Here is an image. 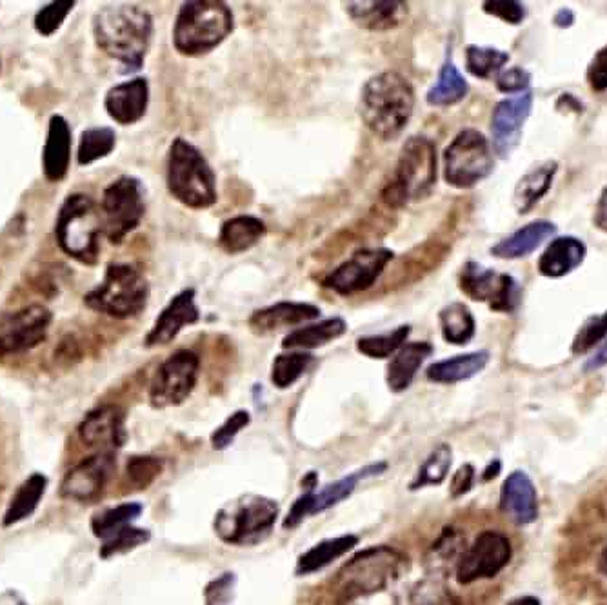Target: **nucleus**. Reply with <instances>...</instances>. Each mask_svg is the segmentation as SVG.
<instances>
[{
  "instance_id": "60",
  "label": "nucleus",
  "mask_w": 607,
  "mask_h": 605,
  "mask_svg": "<svg viewBox=\"0 0 607 605\" xmlns=\"http://www.w3.org/2000/svg\"><path fill=\"white\" fill-rule=\"evenodd\" d=\"M555 24L559 27H570L573 22H575V15H573V11L568 10V8H562V10L555 15Z\"/></svg>"
},
{
  "instance_id": "22",
  "label": "nucleus",
  "mask_w": 607,
  "mask_h": 605,
  "mask_svg": "<svg viewBox=\"0 0 607 605\" xmlns=\"http://www.w3.org/2000/svg\"><path fill=\"white\" fill-rule=\"evenodd\" d=\"M500 511L516 525L533 524L537 520V489L524 471H513L502 484Z\"/></svg>"
},
{
  "instance_id": "29",
  "label": "nucleus",
  "mask_w": 607,
  "mask_h": 605,
  "mask_svg": "<svg viewBox=\"0 0 607 605\" xmlns=\"http://www.w3.org/2000/svg\"><path fill=\"white\" fill-rule=\"evenodd\" d=\"M48 476L43 473H33L27 476L26 481L22 482L13 493V497L5 508L4 517H2V525L13 527L24 520L32 519L43 502L44 495L48 491Z\"/></svg>"
},
{
  "instance_id": "42",
  "label": "nucleus",
  "mask_w": 607,
  "mask_h": 605,
  "mask_svg": "<svg viewBox=\"0 0 607 605\" xmlns=\"http://www.w3.org/2000/svg\"><path fill=\"white\" fill-rule=\"evenodd\" d=\"M313 364V357L306 352L286 353L278 355L273 363L272 382L278 390H288L308 371Z\"/></svg>"
},
{
  "instance_id": "44",
  "label": "nucleus",
  "mask_w": 607,
  "mask_h": 605,
  "mask_svg": "<svg viewBox=\"0 0 607 605\" xmlns=\"http://www.w3.org/2000/svg\"><path fill=\"white\" fill-rule=\"evenodd\" d=\"M466 551V541L464 536L455 530H444L439 541L435 542L429 553V564L433 571L440 569H451V566L456 569L461 562L462 555Z\"/></svg>"
},
{
  "instance_id": "11",
  "label": "nucleus",
  "mask_w": 607,
  "mask_h": 605,
  "mask_svg": "<svg viewBox=\"0 0 607 605\" xmlns=\"http://www.w3.org/2000/svg\"><path fill=\"white\" fill-rule=\"evenodd\" d=\"M493 153L486 137L477 130H464L444 152V179L456 190H469L493 171Z\"/></svg>"
},
{
  "instance_id": "17",
  "label": "nucleus",
  "mask_w": 607,
  "mask_h": 605,
  "mask_svg": "<svg viewBox=\"0 0 607 605\" xmlns=\"http://www.w3.org/2000/svg\"><path fill=\"white\" fill-rule=\"evenodd\" d=\"M117 460L114 453L100 451L73 465L60 482L59 495L64 500L93 503L100 498L114 476Z\"/></svg>"
},
{
  "instance_id": "2",
  "label": "nucleus",
  "mask_w": 607,
  "mask_h": 605,
  "mask_svg": "<svg viewBox=\"0 0 607 605\" xmlns=\"http://www.w3.org/2000/svg\"><path fill=\"white\" fill-rule=\"evenodd\" d=\"M415 109V90L406 76L384 71L371 76L360 95V117L373 135L393 141L406 130Z\"/></svg>"
},
{
  "instance_id": "10",
  "label": "nucleus",
  "mask_w": 607,
  "mask_h": 605,
  "mask_svg": "<svg viewBox=\"0 0 607 605\" xmlns=\"http://www.w3.org/2000/svg\"><path fill=\"white\" fill-rule=\"evenodd\" d=\"M146 215V201L142 182L130 175L115 179L104 190L100 201L103 233L111 244H120L141 226Z\"/></svg>"
},
{
  "instance_id": "20",
  "label": "nucleus",
  "mask_w": 607,
  "mask_h": 605,
  "mask_svg": "<svg viewBox=\"0 0 607 605\" xmlns=\"http://www.w3.org/2000/svg\"><path fill=\"white\" fill-rule=\"evenodd\" d=\"M201 319L199 308L195 304V289H182L177 293L168 306L163 309V313L158 315L152 330L144 339V346L158 347L166 346L179 335L185 325L195 324Z\"/></svg>"
},
{
  "instance_id": "12",
  "label": "nucleus",
  "mask_w": 607,
  "mask_h": 605,
  "mask_svg": "<svg viewBox=\"0 0 607 605\" xmlns=\"http://www.w3.org/2000/svg\"><path fill=\"white\" fill-rule=\"evenodd\" d=\"M53 313L43 304H29L0 317V358L19 357L48 339Z\"/></svg>"
},
{
  "instance_id": "24",
  "label": "nucleus",
  "mask_w": 607,
  "mask_h": 605,
  "mask_svg": "<svg viewBox=\"0 0 607 605\" xmlns=\"http://www.w3.org/2000/svg\"><path fill=\"white\" fill-rule=\"evenodd\" d=\"M320 317V308L308 302H278L259 309L251 315L248 324L257 335H267L273 331L306 324Z\"/></svg>"
},
{
  "instance_id": "25",
  "label": "nucleus",
  "mask_w": 607,
  "mask_h": 605,
  "mask_svg": "<svg viewBox=\"0 0 607 605\" xmlns=\"http://www.w3.org/2000/svg\"><path fill=\"white\" fill-rule=\"evenodd\" d=\"M347 15L357 26L369 32H390L401 26L407 15L406 2L398 0H373V2H347Z\"/></svg>"
},
{
  "instance_id": "27",
  "label": "nucleus",
  "mask_w": 607,
  "mask_h": 605,
  "mask_svg": "<svg viewBox=\"0 0 607 605\" xmlns=\"http://www.w3.org/2000/svg\"><path fill=\"white\" fill-rule=\"evenodd\" d=\"M435 353V347L429 342H409L396 352L395 357L388 366V385L393 393H402L412 385L413 379L426 360Z\"/></svg>"
},
{
  "instance_id": "63",
  "label": "nucleus",
  "mask_w": 607,
  "mask_h": 605,
  "mask_svg": "<svg viewBox=\"0 0 607 605\" xmlns=\"http://www.w3.org/2000/svg\"><path fill=\"white\" fill-rule=\"evenodd\" d=\"M600 571H603L604 574H607V549L604 551L603 557H600Z\"/></svg>"
},
{
  "instance_id": "4",
  "label": "nucleus",
  "mask_w": 607,
  "mask_h": 605,
  "mask_svg": "<svg viewBox=\"0 0 607 605\" xmlns=\"http://www.w3.org/2000/svg\"><path fill=\"white\" fill-rule=\"evenodd\" d=\"M234 13L217 0H191L180 8L174 27L175 49L186 57L210 54L231 35Z\"/></svg>"
},
{
  "instance_id": "30",
  "label": "nucleus",
  "mask_w": 607,
  "mask_h": 605,
  "mask_svg": "<svg viewBox=\"0 0 607 605\" xmlns=\"http://www.w3.org/2000/svg\"><path fill=\"white\" fill-rule=\"evenodd\" d=\"M266 235V224L251 215H239L224 222L218 233V246L229 254L245 253Z\"/></svg>"
},
{
  "instance_id": "56",
  "label": "nucleus",
  "mask_w": 607,
  "mask_h": 605,
  "mask_svg": "<svg viewBox=\"0 0 607 605\" xmlns=\"http://www.w3.org/2000/svg\"><path fill=\"white\" fill-rule=\"evenodd\" d=\"M473 482H475V467L472 464H464L459 467L453 481H451V497H464L472 489Z\"/></svg>"
},
{
  "instance_id": "58",
  "label": "nucleus",
  "mask_w": 607,
  "mask_h": 605,
  "mask_svg": "<svg viewBox=\"0 0 607 605\" xmlns=\"http://www.w3.org/2000/svg\"><path fill=\"white\" fill-rule=\"evenodd\" d=\"M607 366V341L600 349H598L597 355L595 357L590 358L586 363V371H597V369L604 368Z\"/></svg>"
},
{
  "instance_id": "1",
  "label": "nucleus",
  "mask_w": 607,
  "mask_h": 605,
  "mask_svg": "<svg viewBox=\"0 0 607 605\" xmlns=\"http://www.w3.org/2000/svg\"><path fill=\"white\" fill-rule=\"evenodd\" d=\"M93 35L104 54L124 66V73L139 71L152 46L153 16L142 5H104L93 16Z\"/></svg>"
},
{
  "instance_id": "18",
  "label": "nucleus",
  "mask_w": 607,
  "mask_h": 605,
  "mask_svg": "<svg viewBox=\"0 0 607 605\" xmlns=\"http://www.w3.org/2000/svg\"><path fill=\"white\" fill-rule=\"evenodd\" d=\"M76 435L87 448L111 453L114 449L122 448L128 440L126 411L115 404L98 405L82 418Z\"/></svg>"
},
{
  "instance_id": "21",
  "label": "nucleus",
  "mask_w": 607,
  "mask_h": 605,
  "mask_svg": "<svg viewBox=\"0 0 607 605\" xmlns=\"http://www.w3.org/2000/svg\"><path fill=\"white\" fill-rule=\"evenodd\" d=\"M150 104V82L144 76L120 82L104 98V108L117 124L131 126L146 115Z\"/></svg>"
},
{
  "instance_id": "38",
  "label": "nucleus",
  "mask_w": 607,
  "mask_h": 605,
  "mask_svg": "<svg viewBox=\"0 0 607 605\" xmlns=\"http://www.w3.org/2000/svg\"><path fill=\"white\" fill-rule=\"evenodd\" d=\"M384 470L385 464L369 465V467H364L362 471H358L355 475L344 476L341 481L333 482L330 486H325L322 491L314 495L313 514L322 513L325 509L333 508L336 503L342 502L344 498L349 497V495L355 491V487H357L360 478L380 475V471Z\"/></svg>"
},
{
  "instance_id": "47",
  "label": "nucleus",
  "mask_w": 607,
  "mask_h": 605,
  "mask_svg": "<svg viewBox=\"0 0 607 605\" xmlns=\"http://www.w3.org/2000/svg\"><path fill=\"white\" fill-rule=\"evenodd\" d=\"M75 8L73 0H55L49 4L44 5L37 11L35 15V29L40 33L43 37H51L66 21V16L70 15L71 10Z\"/></svg>"
},
{
  "instance_id": "8",
  "label": "nucleus",
  "mask_w": 607,
  "mask_h": 605,
  "mask_svg": "<svg viewBox=\"0 0 607 605\" xmlns=\"http://www.w3.org/2000/svg\"><path fill=\"white\" fill-rule=\"evenodd\" d=\"M150 284L135 265L115 262L106 268L104 278L84 295V304L92 311L111 319H133L146 309Z\"/></svg>"
},
{
  "instance_id": "26",
  "label": "nucleus",
  "mask_w": 607,
  "mask_h": 605,
  "mask_svg": "<svg viewBox=\"0 0 607 605\" xmlns=\"http://www.w3.org/2000/svg\"><path fill=\"white\" fill-rule=\"evenodd\" d=\"M586 244L581 238L559 237L549 244L538 259L540 275L548 278H562L575 271L586 259Z\"/></svg>"
},
{
  "instance_id": "52",
  "label": "nucleus",
  "mask_w": 607,
  "mask_h": 605,
  "mask_svg": "<svg viewBox=\"0 0 607 605\" xmlns=\"http://www.w3.org/2000/svg\"><path fill=\"white\" fill-rule=\"evenodd\" d=\"M235 593V574L224 573L223 577L213 580L204 591L206 605H231Z\"/></svg>"
},
{
  "instance_id": "40",
  "label": "nucleus",
  "mask_w": 607,
  "mask_h": 605,
  "mask_svg": "<svg viewBox=\"0 0 607 605\" xmlns=\"http://www.w3.org/2000/svg\"><path fill=\"white\" fill-rule=\"evenodd\" d=\"M117 144V135L111 128H87L82 131L79 152H76V163L79 166H90L97 163L100 158L108 157L114 152Z\"/></svg>"
},
{
  "instance_id": "16",
  "label": "nucleus",
  "mask_w": 607,
  "mask_h": 605,
  "mask_svg": "<svg viewBox=\"0 0 607 605\" xmlns=\"http://www.w3.org/2000/svg\"><path fill=\"white\" fill-rule=\"evenodd\" d=\"M395 253L385 248H366L353 253L346 262L325 275L322 286L336 295H355L366 292L379 281Z\"/></svg>"
},
{
  "instance_id": "37",
  "label": "nucleus",
  "mask_w": 607,
  "mask_h": 605,
  "mask_svg": "<svg viewBox=\"0 0 607 605\" xmlns=\"http://www.w3.org/2000/svg\"><path fill=\"white\" fill-rule=\"evenodd\" d=\"M142 511L144 508L136 502L120 503L115 508L103 509L93 514L92 524H90L92 533L103 542L108 541L109 536L117 535L119 531L133 524L141 517Z\"/></svg>"
},
{
  "instance_id": "9",
  "label": "nucleus",
  "mask_w": 607,
  "mask_h": 605,
  "mask_svg": "<svg viewBox=\"0 0 607 605\" xmlns=\"http://www.w3.org/2000/svg\"><path fill=\"white\" fill-rule=\"evenodd\" d=\"M278 519V503L245 495L226 503L215 517V533L229 546H255L267 538Z\"/></svg>"
},
{
  "instance_id": "7",
  "label": "nucleus",
  "mask_w": 607,
  "mask_h": 605,
  "mask_svg": "<svg viewBox=\"0 0 607 605\" xmlns=\"http://www.w3.org/2000/svg\"><path fill=\"white\" fill-rule=\"evenodd\" d=\"M437 182V147L426 137H412L402 147L391 180L382 191V201L390 207H404L431 193Z\"/></svg>"
},
{
  "instance_id": "43",
  "label": "nucleus",
  "mask_w": 607,
  "mask_h": 605,
  "mask_svg": "<svg viewBox=\"0 0 607 605\" xmlns=\"http://www.w3.org/2000/svg\"><path fill=\"white\" fill-rule=\"evenodd\" d=\"M510 62V54L502 49L484 48V46H467L466 68L477 79H489L497 75Z\"/></svg>"
},
{
  "instance_id": "59",
  "label": "nucleus",
  "mask_w": 607,
  "mask_h": 605,
  "mask_svg": "<svg viewBox=\"0 0 607 605\" xmlns=\"http://www.w3.org/2000/svg\"><path fill=\"white\" fill-rule=\"evenodd\" d=\"M0 605H27L24 596L15 590H5L0 593Z\"/></svg>"
},
{
  "instance_id": "32",
  "label": "nucleus",
  "mask_w": 607,
  "mask_h": 605,
  "mask_svg": "<svg viewBox=\"0 0 607 605\" xmlns=\"http://www.w3.org/2000/svg\"><path fill=\"white\" fill-rule=\"evenodd\" d=\"M489 363L488 352L466 353L456 357L440 360L429 366L426 377L437 384H456L480 373Z\"/></svg>"
},
{
  "instance_id": "55",
  "label": "nucleus",
  "mask_w": 607,
  "mask_h": 605,
  "mask_svg": "<svg viewBox=\"0 0 607 605\" xmlns=\"http://www.w3.org/2000/svg\"><path fill=\"white\" fill-rule=\"evenodd\" d=\"M314 493L308 491L294 503L288 517L284 520V530H294L308 514H313Z\"/></svg>"
},
{
  "instance_id": "36",
  "label": "nucleus",
  "mask_w": 607,
  "mask_h": 605,
  "mask_svg": "<svg viewBox=\"0 0 607 605\" xmlns=\"http://www.w3.org/2000/svg\"><path fill=\"white\" fill-rule=\"evenodd\" d=\"M440 328H442V336L445 342L455 344V346H464L475 336V317L467 306L462 302H453L445 306L439 313Z\"/></svg>"
},
{
  "instance_id": "15",
  "label": "nucleus",
  "mask_w": 607,
  "mask_h": 605,
  "mask_svg": "<svg viewBox=\"0 0 607 605\" xmlns=\"http://www.w3.org/2000/svg\"><path fill=\"white\" fill-rule=\"evenodd\" d=\"M513 557V547L504 533L500 531H483L472 546L466 547L461 562L456 566L459 584L469 585L477 580L493 579L504 571Z\"/></svg>"
},
{
  "instance_id": "46",
  "label": "nucleus",
  "mask_w": 607,
  "mask_h": 605,
  "mask_svg": "<svg viewBox=\"0 0 607 605\" xmlns=\"http://www.w3.org/2000/svg\"><path fill=\"white\" fill-rule=\"evenodd\" d=\"M150 538H152L150 531L128 525L124 530L119 531L117 535L109 536L108 541H104L98 555L104 560L117 557V555H126V553L133 551L136 547L147 544Z\"/></svg>"
},
{
  "instance_id": "28",
  "label": "nucleus",
  "mask_w": 607,
  "mask_h": 605,
  "mask_svg": "<svg viewBox=\"0 0 607 605\" xmlns=\"http://www.w3.org/2000/svg\"><path fill=\"white\" fill-rule=\"evenodd\" d=\"M557 233V226L554 222L535 221L527 226L521 227L519 232L513 233L499 244H495L491 248V254L497 259L515 260L532 254L535 249L543 246L544 240L554 237Z\"/></svg>"
},
{
  "instance_id": "35",
  "label": "nucleus",
  "mask_w": 607,
  "mask_h": 605,
  "mask_svg": "<svg viewBox=\"0 0 607 605\" xmlns=\"http://www.w3.org/2000/svg\"><path fill=\"white\" fill-rule=\"evenodd\" d=\"M469 92V84L466 79L462 76L461 71L456 70V66L448 60L442 70H440L439 79L435 82L433 87L429 90L428 104L442 108V106H453V104L461 103L462 98L466 97Z\"/></svg>"
},
{
  "instance_id": "5",
  "label": "nucleus",
  "mask_w": 607,
  "mask_h": 605,
  "mask_svg": "<svg viewBox=\"0 0 607 605\" xmlns=\"http://www.w3.org/2000/svg\"><path fill=\"white\" fill-rule=\"evenodd\" d=\"M103 221L100 211L86 193H71L55 221V240L60 251L81 264H97Z\"/></svg>"
},
{
  "instance_id": "14",
  "label": "nucleus",
  "mask_w": 607,
  "mask_h": 605,
  "mask_svg": "<svg viewBox=\"0 0 607 605\" xmlns=\"http://www.w3.org/2000/svg\"><path fill=\"white\" fill-rule=\"evenodd\" d=\"M459 287L475 302H488L499 313H513L521 302V286L508 273H497L469 260L462 268Z\"/></svg>"
},
{
  "instance_id": "45",
  "label": "nucleus",
  "mask_w": 607,
  "mask_h": 605,
  "mask_svg": "<svg viewBox=\"0 0 607 605\" xmlns=\"http://www.w3.org/2000/svg\"><path fill=\"white\" fill-rule=\"evenodd\" d=\"M409 333H412L409 325H401L384 335L362 336L357 341V349L369 358H379V360L390 358L406 344Z\"/></svg>"
},
{
  "instance_id": "48",
  "label": "nucleus",
  "mask_w": 607,
  "mask_h": 605,
  "mask_svg": "<svg viewBox=\"0 0 607 605\" xmlns=\"http://www.w3.org/2000/svg\"><path fill=\"white\" fill-rule=\"evenodd\" d=\"M163 471V460L157 456H131L126 464V476L135 489H147Z\"/></svg>"
},
{
  "instance_id": "64",
  "label": "nucleus",
  "mask_w": 607,
  "mask_h": 605,
  "mask_svg": "<svg viewBox=\"0 0 607 605\" xmlns=\"http://www.w3.org/2000/svg\"><path fill=\"white\" fill-rule=\"evenodd\" d=\"M0 68H2V62H0Z\"/></svg>"
},
{
  "instance_id": "39",
  "label": "nucleus",
  "mask_w": 607,
  "mask_h": 605,
  "mask_svg": "<svg viewBox=\"0 0 607 605\" xmlns=\"http://www.w3.org/2000/svg\"><path fill=\"white\" fill-rule=\"evenodd\" d=\"M396 605H461L448 585L437 577H428L402 593Z\"/></svg>"
},
{
  "instance_id": "6",
  "label": "nucleus",
  "mask_w": 607,
  "mask_h": 605,
  "mask_svg": "<svg viewBox=\"0 0 607 605\" xmlns=\"http://www.w3.org/2000/svg\"><path fill=\"white\" fill-rule=\"evenodd\" d=\"M407 558L393 547L379 546L358 553L333 580V590L341 601L373 595L401 579Z\"/></svg>"
},
{
  "instance_id": "53",
  "label": "nucleus",
  "mask_w": 607,
  "mask_h": 605,
  "mask_svg": "<svg viewBox=\"0 0 607 605\" xmlns=\"http://www.w3.org/2000/svg\"><path fill=\"white\" fill-rule=\"evenodd\" d=\"M497 90L502 93H526L527 87L532 84V75L529 71L524 70V68H511V70H505L497 76Z\"/></svg>"
},
{
  "instance_id": "50",
  "label": "nucleus",
  "mask_w": 607,
  "mask_h": 605,
  "mask_svg": "<svg viewBox=\"0 0 607 605\" xmlns=\"http://www.w3.org/2000/svg\"><path fill=\"white\" fill-rule=\"evenodd\" d=\"M250 413L248 411H235L223 426L212 435V443L215 449H226L234 443L235 437L250 424Z\"/></svg>"
},
{
  "instance_id": "34",
  "label": "nucleus",
  "mask_w": 607,
  "mask_h": 605,
  "mask_svg": "<svg viewBox=\"0 0 607 605\" xmlns=\"http://www.w3.org/2000/svg\"><path fill=\"white\" fill-rule=\"evenodd\" d=\"M357 536L346 535L338 538H330V541L320 542L317 546L311 547L308 553H304L297 564V574H311L314 571L324 569L331 562H335L336 558L344 557L347 551H352L357 546Z\"/></svg>"
},
{
  "instance_id": "54",
  "label": "nucleus",
  "mask_w": 607,
  "mask_h": 605,
  "mask_svg": "<svg viewBox=\"0 0 607 605\" xmlns=\"http://www.w3.org/2000/svg\"><path fill=\"white\" fill-rule=\"evenodd\" d=\"M587 82L593 92L603 93L607 90V46L597 51L592 64L587 68Z\"/></svg>"
},
{
  "instance_id": "61",
  "label": "nucleus",
  "mask_w": 607,
  "mask_h": 605,
  "mask_svg": "<svg viewBox=\"0 0 607 605\" xmlns=\"http://www.w3.org/2000/svg\"><path fill=\"white\" fill-rule=\"evenodd\" d=\"M499 471H500V462L499 460H495L493 464L489 465L488 470L484 471V475H483L484 481L486 482L491 481V478H495V476L499 475Z\"/></svg>"
},
{
  "instance_id": "57",
  "label": "nucleus",
  "mask_w": 607,
  "mask_h": 605,
  "mask_svg": "<svg viewBox=\"0 0 607 605\" xmlns=\"http://www.w3.org/2000/svg\"><path fill=\"white\" fill-rule=\"evenodd\" d=\"M593 224L607 233V188H604L603 195L598 199L597 207H595V215H593Z\"/></svg>"
},
{
  "instance_id": "13",
  "label": "nucleus",
  "mask_w": 607,
  "mask_h": 605,
  "mask_svg": "<svg viewBox=\"0 0 607 605\" xmlns=\"http://www.w3.org/2000/svg\"><path fill=\"white\" fill-rule=\"evenodd\" d=\"M201 358L190 349H179L158 366L150 384V402L155 410L180 405L195 390Z\"/></svg>"
},
{
  "instance_id": "3",
  "label": "nucleus",
  "mask_w": 607,
  "mask_h": 605,
  "mask_svg": "<svg viewBox=\"0 0 607 605\" xmlns=\"http://www.w3.org/2000/svg\"><path fill=\"white\" fill-rule=\"evenodd\" d=\"M166 182L174 199L191 210L212 207L217 202V177L199 147L182 137L169 146Z\"/></svg>"
},
{
  "instance_id": "23",
  "label": "nucleus",
  "mask_w": 607,
  "mask_h": 605,
  "mask_svg": "<svg viewBox=\"0 0 607 605\" xmlns=\"http://www.w3.org/2000/svg\"><path fill=\"white\" fill-rule=\"evenodd\" d=\"M71 128L62 115L49 119L48 135L44 142L43 171L49 182L64 180L71 163Z\"/></svg>"
},
{
  "instance_id": "33",
  "label": "nucleus",
  "mask_w": 607,
  "mask_h": 605,
  "mask_svg": "<svg viewBox=\"0 0 607 605\" xmlns=\"http://www.w3.org/2000/svg\"><path fill=\"white\" fill-rule=\"evenodd\" d=\"M347 330L346 320L341 317H333V319H325L319 324H309L299 328V330L291 331L286 339H284V349H314V347H322L330 342L336 341L338 336L344 335Z\"/></svg>"
},
{
  "instance_id": "41",
  "label": "nucleus",
  "mask_w": 607,
  "mask_h": 605,
  "mask_svg": "<svg viewBox=\"0 0 607 605\" xmlns=\"http://www.w3.org/2000/svg\"><path fill=\"white\" fill-rule=\"evenodd\" d=\"M451 462H453V449L450 443H440L429 453L409 489L417 491L420 487L440 486L450 475Z\"/></svg>"
},
{
  "instance_id": "51",
  "label": "nucleus",
  "mask_w": 607,
  "mask_h": 605,
  "mask_svg": "<svg viewBox=\"0 0 607 605\" xmlns=\"http://www.w3.org/2000/svg\"><path fill=\"white\" fill-rule=\"evenodd\" d=\"M484 11L488 15L497 16L500 21L513 24V26L521 24L526 19L524 5L515 0H488V2H484Z\"/></svg>"
},
{
  "instance_id": "31",
  "label": "nucleus",
  "mask_w": 607,
  "mask_h": 605,
  "mask_svg": "<svg viewBox=\"0 0 607 605\" xmlns=\"http://www.w3.org/2000/svg\"><path fill=\"white\" fill-rule=\"evenodd\" d=\"M559 171V164L555 161L540 164L532 171H527L516 185L513 204L521 215H526L529 211L548 195V191L554 186L555 175Z\"/></svg>"
},
{
  "instance_id": "49",
  "label": "nucleus",
  "mask_w": 607,
  "mask_h": 605,
  "mask_svg": "<svg viewBox=\"0 0 607 605\" xmlns=\"http://www.w3.org/2000/svg\"><path fill=\"white\" fill-rule=\"evenodd\" d=\"M607 336V311L598 317H590L576 333L571 352L573 355H586L598 346Z\"/></svg>"
},
{
  "instance_id": "19",
  "label": "nucleus",
  "mask_w": 607,
  "mask_h": 605,
  "mask_svg": "<svg viewBox=\"0 0 607 605\" xmlns=\"http://www.w3.org/2000/svg\"><path fill=\"white\" fill-rule=\"evenodd\" d=\"M532 92L504 98L495 106L493 115H491V135H493L495 153L500 158L510 157V153L519 146L522 128L532 114Z\"/></svg>"
},
{
  "instance_id": "62",
  "label": "nucleus",
  "mask_w": 607,
  "mask_h": 605,
  "mask_svg": "<svg viewBox=\"0 0 607 605\" xmlns=\"http://www.w3.org/2000/svg\"><path fill=\"white\" fill-rule=\"evenodd\" d=\"M508 605H540V601L535 598V596H521V598H515V601H511Z\"/></svg>"
}]
</instances>
